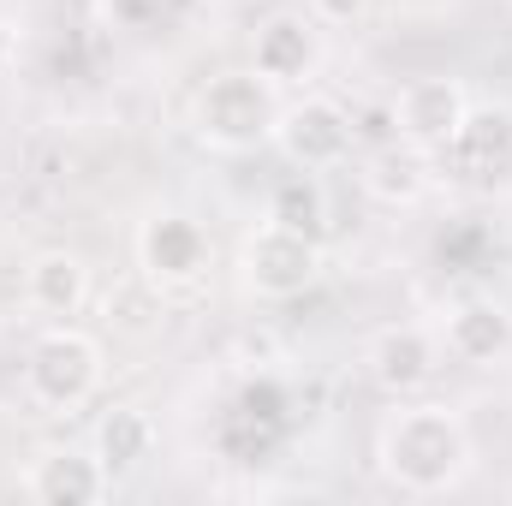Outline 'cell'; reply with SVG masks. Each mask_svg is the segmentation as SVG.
<instances>
[{
	"label": "cell",
	"instance_id": "6da1fadb",
	"mask_svg": "<svg viewBox=\"0 0 512 506\" xmlns=\"http://www.w3.org/2000/svg\"><path fill=\"white\" fill-rule=\"evenodd\" d=\"M382 477L405 495H447L471 471V429L453 405H399L376 435Z\"/></svg>",
	"mask_w": 512,
	"mask_h": 506
},
{
	"label": "cell",
	"instance_id": "7a4b0ae2",
	"mask_svg": "<svg viewBox=\"0 0 512 506\" xmlns=\"http://www.w3.org/2000/svg\"><path fill=\"white\" fill-rule=\"evenodd\" d=\"M280 108H286V102H280V84L262 78L256 66L215 72V78L197 90L191 131H197V143H209V149H221V155H245V149L274 143Z\"/></svg>",
	"mask_w": 512,
	"mask_h": 506
},
{
	"label": "cell",
	"instance_id": "3957f363",
	"mask_svg": "<svg viewBox=\"0 0 512 506\" xmlns=\"http://www.w3.org/2000/svg\"><path fill=\"white\" fill-rule=\"evenodd\" d=\"M108 376L102 364V346L96 334L72 328V322H54L48 334H36L30 358H24V387L42 411H78L96 399V387Z\"/></svg>",
	"mask_w": 512,
	"mask_h": 506
},
{
	"label": "cell",
	"instance_id": "277c9868",
	"mask_svg": "<svg viewBox=\"0 0 512 506\" xmlns=\"http://www.w3.org/2000/svg\"><path fill=\"white\" fill-rule=\"evenodd\" d=\"M239 280H245L251 298H268V304L304 298L322 280V239H310L298 227H280V221H262L239 245Z\"/></svg>",
	"mask_w": 512,
	"mask_h": 506
},
{
	"label": "cell",
	"instance_id": "5b68a950",
	"mask_svg": "<svg viewBox=\"0 0 512 506\" xmlns=\"http://www.w3.org/2000/svg\"><path fill=\"white\" fill-rule=\"evenodd\" d=\"M274 143L286 149L292 167H304V173H328V167L352 161L358 126H352V114H346L334 96H304V102H286V108H280Z\"/></svg>",
	"mask_w": 512,
	"mask_h": 506
},
{
	"label": "cell",
	"instance_id": "8992f818",
	"mask_svg": "<svg viewBox=\"0 0 512 506\" xmlns=\"http://www.w3.org/2000/svg\"><path fill=\"white\" fill-rule=\"evenodd\" d=\"M215 262L209 233L191 221V215H149L143 233H137V268L149 286L161 292H179V286H197Z\"/></svg>",
	"mask_w": 512,
	"mask_h": 506
},
{
	"label": "cell",
	"instance_id": "52a82bcc",
	"mask_svg": "<svg viewBox=\"0 0 512 506\" xmlns=\"http://www.w3.org/2000/svg\"><path fill=\"white\" fill-rule=\"evenodd\" d=\"M465 114H471V96H465L459 78H411L393 96V126H399V137L417 143V149H429V155L459 137Z\"/></svg>",
	"mask_w": 512,
	"mask_h": 506
},
{
	"label": "cell",
	"instance_id": "ba28073f",
	"mask_svg": "<svg viewBox=\"0 0 512 506\" xmlns=\"http://www.w3.org/2000/svg\"><path fill=\"white\" fill-rule=\"evenodd\" d=\"M370 376L382 393L393 399H405V393H417V387H429L435 370H441V346H435V334L429 328H417V322H393L382 328L376 340H370Z\"/></svg>",
	"mask_w": 512,
	"mask_h": 506
},
{
	"label": "cell",
	"instance_id": "9c48e42d",
	"mask_svg": "<svg viewBox=\"0 0 512 506\" xmlns=\"http://www.w3.org/2000/svg\"><path fill=\"white\" fill-rule=\"evenodd\" d=\"M251 66L262 78H274V84H304V78H316V66H322V30H316V18L274 12L268 24H256Z\"/></svg>",
	"mask_w": 512,
	"mask_h": 506
},
{
	"label": "cell",
	"instance_id": "30bf717a",
	"mask_svg": "<svg viewBox=\"0 0 512 506\" xmlns=\"http://www.w3.org/2000/svg\"><path fill=\"white\" fill-rule=\"evenodd\" d=\"M108 471H102V459L96 453H72V447H54V453H42L30 471H24V495L42 506H96L108 495Z\"/></svg>",
	"mask_w": 512,
	"mask_h": 506
},
{
	"label": "cell",
	"instance_id": "8fae6325",
	"mask_svg": "<svg viewBox=\"0 0 512 506\" xmlns=\"http://www.w3.org/2000/svg\"><path fill=\"white\" fill-rule=\"evenodd\" d=\"M24 298H30V310H36V316H48V322L78 316V310H84V298H90V268H84V256H78V251L30 256V268H24Z\"/></svg>",
	"mask_w": 512,
	"mask_h": 506
},
{
	"label": "cell",
	"instance_id": "7c38bea8",
	"mask_svg": "<svg viewBox=\"0 0 512 506\" xmlns=\"http://www.w3.org/2000/svg\"><path fill=\"white\" fill-rule=\"evenodd\" d=\"M447 352L459 364H495L512 352V310L495 298H465L447 310Z\"/></svg>",
	"mask_w": 512,
	"mask_h": 506
},
{
	"label": "cell",
	"instance_id": "4fadbf2b",
	"mask_svg": "<svg viewBox=\"0 0 512 506\" xmlns=\"http://www.w3.org/2000/svg\"><path fill=\"white\" fill-rule=\"evenodd\" d=\"M364 185H370V197H382L387 209H411V203H423L429 197V185H435V173H429V149H417V143H387L370 155V167H364Z\"/></svg>",
	"mask_w": 512,
	"mask_h": 506
},
{
	"label": "cell",
	"instance_id": "5bb4252c",
	"mask_svg": "<svg viewBox=\"0 0 512 506\" xmlns=\"http://www.w3.org/2000/svg\"><path fill=\"white\" fill-rule=\"evenodd\" d=\"M447 155H459V167H471V173H501L512 161V108H501V102L471 108L459 137L447 143Z\"/></svg>",
	"mask_w": 512,
	"mask_h": 506
},
{
	"label": "cell",
	"instance_id": "9a60e30c",
	"mask_svg": "<svg viewBox=\"0 0 512 506\" xmlns=\"http://www.w3.org/2000/svg\"><path fill=\"white\" fill-rule=\"evenodd\" d=\"M149 453H155V423H149L143 411L120 405V411H108V417L96 423V459H102V471H108V477L137 471Z\"/></svg>",
	"mask_w": 512,
	"mask_h": 506
},
{
	"label": "cell",
	"instance_id": "2e32d148",
	"mask_svg": "<svg viewBox=\"0 0 512 506\" xmlns=\"http://www.w3.org/2000/svg\"><path fill=\"white\" fill-rule=\"evenodd\" d=\"M268 221H280V227H298V233H310V239H322V227H328V197H322V185H316V173H286L280 185H274V197H268Z\"/></svg>",
	"mask_w": 512,
	"mask_h": 506
},
{
	"label": "cell",
	"instance_id": "e0dca14e",
	"mask_svg": "<svg viewBox=\"0 0 512 506\" xmlns=\"http://www.w3.org/2000/svg\"><path fill=\"white\" fill-rule=\"evenodd\" d=\"M155 6H161V0H102V12H108L120 30H143V24L155 18Z\"/></svg>",
	"mask_w": 512,
	"mask_h": 506
},
{
	"label": "cell",
	"instance_id": "ac0fdd59",
	"mask_svg": "<svg viewBox=\"0 0 512 506\" xmlns=\"http://www.w3.org/2000/svg\"><path fill=\"white\" fill-rule=\"evenodd\" d=\"M364 12H370V0H310L316 24H358Z\"/></svg>",
	"mask_w": 512,
	"mask_h": 506
},
{
	"label": "cell",
	"instance_id": "d6986e66",
	"mask_svg": "<svg viewBox=\"0 0 512 506\" xmlns=\"http://www.w3.org/2000/svg\"><path fill=\"white\" fill-rule=\"evenodd\" d=\"M12 60H18V42H12V30H6V24H0V78H6V72H12Z\"/></svg>",
	"mask_w": 512,
	"mask_h": 506
}]
</instances>
